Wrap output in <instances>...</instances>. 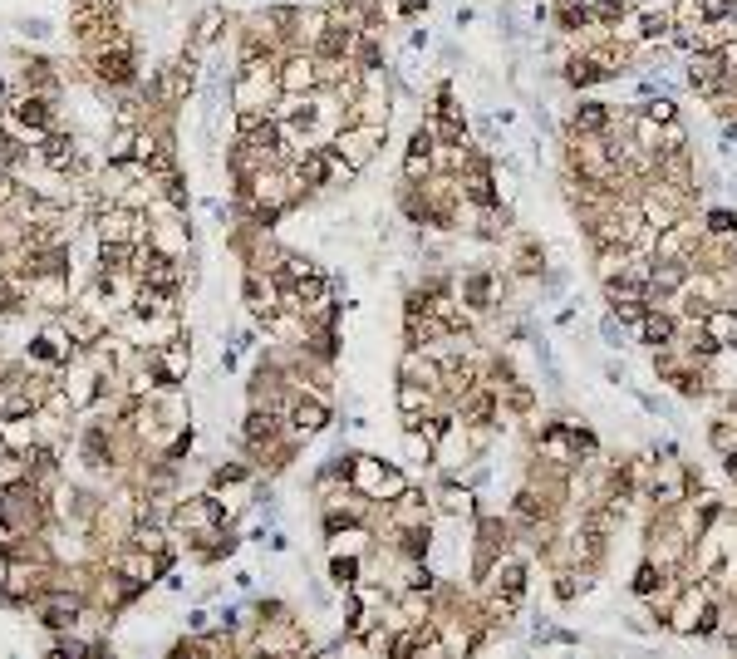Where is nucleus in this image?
<instances>
[{
    "mask_svg": "<svg viewBox=\"0 0 737 659\" xmlns=\"http://www.w3.org/2000/svg\"><path fill=\"white\" fill-rule=\"evenodd\" d=\"M605 340H610V345H620V340H624V330H620V320H615V315L605 320Z\"/></svg>",
    "mask_w": 737,
    "mask_h": 659,
    "instance_id": "obj_37",
    "label": "nucleus"
},
{
    "mask_svg": "<svg viewBox=\"0 0 737 659\" xmlns=\"http://www.w3.org/2000/svg\"><path fill=\"white\" fill-rule=\"evenodd\" d=\"M428 399H433V389H428V384H413V379H403V384H398V409H403V419L423 414V409H428Z\"/></svg>",
    "mask_w": 737,
    "mask_h": 659,
    "instance_id": "obj_27",
    "label": "nucleus"
},
{
    "mask_svg": "<svg viewBox=\"0 0 737 659\" xmlns=\"http://www.w3.org/2000/svg\"><path fill=\"white\" fill-rule=\"evenodd\" d=\"M276 79H281V94H315L320 89V60H315V50H290V55H281Z\"/></svg>",
    "mask_w": 737,
    "mask_h": 659,
    "instance_id": "obj_9",
    "label": "nucleus"
},
{
    "mask_svg": "<svg viewBox=\"0 0 737 659\" xmlns=\"http://www.w3.org/2000/svg\"><path fill=\"white\" fill-rule=\"evenodd\" d=\"M398 10L403 15H418V10H428V0H398Z\"/></svg>",
    "mask_w": 737,
    "mask_h": 659,
    "instance_id": "obj_38",
    "label": "nucleus"
},
{
    "mask_svg": "<svg viewBox=\"0 0 737 659\" xmlns=\"http://www.w3.org/2000/svg\"><path fill=\"white\" fill-rule=\"evenodd\" d=\"M708 232H713V237H733L737 217H733V212H708Z\"/></svg>",
    "mask_w": 737,
    "mask_h": 659,
    "instance_id": "obj_34",
    "label": "nucleus"
},
{
    "mask_svg": "<svg viewBox=\"0 0 737 659\" xmlns=\"http://www.w3.org/2000/svg\"><path fill=\"white\" fill-rule=\"evenodd\" d=\"M556 596H561V600H570V596H575V576H561V586H556Z\"/></svg>",
    "mask_w": 737,
    "mask_h": 659,
    "instance_id": "obj_39",
    "label": "nucleus"
},
{
    "mask_svg": "<svg viewBox=\"0 0 737 659\" xmlns=\"http://www.w3.org/2000/svg\"><path fill=\"white\" fill-rule=\"evenodd\" d=\"M79 345H74V335H69V325L64 320H50L35 340H30V364H40V369H64L69 364V355H74Z\"/></svg>",
    "mask_w": 737,
    "mask_h": 659,
    "instance_id": "obj_8",
    "label": "nucleus"
},
{
    "mask_svg": "<svg viewBox=\"0 0 737 659\" xmlns=\"http://www.w3.org/2000/svg\"><path fill=\"white\" fill-rule=\"evenodd\" d=\"M438 502H443V512H453V517H472V492H467V487H448Z\"/></svg>",
    "mask_w": 737,
    "mask_h": 659,
    "instance_id": "obj_32",
    "label": "nucleus"
},
{
    "mask_svg": "<svg viewBox=\"0 0 737 659\" xmlns=\"http://www.w3.org/2000/svg\"><path fill=\"white\" fill-rule=\"evenodd\" d=\"M728 473H733V478H737V448H733V453H728Z\"/></svg>",
    "mask_w": 737,
    "mask_h": 659,
    "instance_id": "obj_40",
    "label": "nucleus"
},
{
    "mask_svg": "<svg viewBox=\"0 0 737 659\" xmlns=\"http://www.w3.org/2000/svg\"><path fill=\"white\" fill-rule=\"evenodd\" d=\"M639 114H644V119H654V123H674V119H679V104H674L669 94H649V99L639 104Z\"/></svg>",
    "mask_w": 737,
    "mask_h": 659,
    "instance_id": "obj_29",
    "label": "nucleus"
},
{
    "mask_svg": "<svg viewBox=\"0 0 737 659\" xmlns=\"http://www.w3.org/2000/svg\"><path fill=\"white\" fill-rule=\"evenodd\" d=\"M109 566H114V571H123V576H128L138 591H148V586H153V581L168 571L172 561L153 556V551H143V546H133V541H123V546H114V551H109Z\"/></svg>",
    "mask_w": 737,
    "mask_h": 659,
    "instance_id": "obj_7",
    "label": "nucleus"
},
{
    "mask_svg": "<svg viewBox=\"0 0 737 659\" xmlns=\"http://www.w3.org/2000/svg\"><path fill=\"white\" fill-rule=\"evenodd\" d=\"M133 596H138V586H133V581H128L123 571H114V566H109V571H104V576L94 581V605H99L104 615L123 610V605H128Z\"/></svg>",
    "mask_w": 737,
    "mask_h": 659,
    "instance_id": "obj_16",
    "label": "nucleus"
},
{
    "mask_svg": "<svg viewBox=\"0 0 737 659\" xmlns=\"http://www.w3.org/2000/svg\"><path fill=\"white\" fill-rule=\"evenodd\" d=\"M30 305H40V310H69L74 300H69V271H40V276H30Z\"/></svg>",
    "mask_w": 737,
    "mask_h": 659,
    "instance_id": "obj_13",
    "label": "nucleus"
},
{
    "mask_svg": "<svg viewBox=\"0 0 737 659\" xmlns=\"http://www.w3.org/2000/svg\"><path fill=\"white\" fill-rule=\"evenodd\" d=\"M389 522H394L398 532H408V527H423V522H428V497L408 487L403 497H394V502H389Z\"/></svg>",
    "mask_w": 737,
    "mask_h": 659,
    "instance_id": "obj_21",
    "label": "nucleus"
},
{
    "mask_svg": "<svg viewBox=\"0 0 737 659\" xmlns=\"http://www.w3.org/2000/svg\"><path fill=\"white\" fill-rule=\"evenodd\" d=\"M15 84L25 89V94H45V99H59V74L50 60H25L20 64V74H15Z\"/></svg>",
    "mask_w": 737,
    "mask_h": 659,
    "instance_id": "obj_17",
    "label": "nucleus"
},
{
    "mask_svg": "<svg viewBox=\"0 0 737 659\" xmlns=\"http://www.w3.org/2000/svg\"><path fill=\"white\" fill-rule=\"evenodd\" d=\"M59 389L69 394L74 414H84V409H94L104 399V374H99V364H94L89 350H74L69 355V364L59 369Z\"/></svg>",
    "mask_w": 737,
    "mask_h": 659,
    "instance_id": "obj_1",
    "label": "nucleus"
},
{
    "mask_svg": "<svg viewBox=\"0 0 737 659\" xmlns=\"http://www.w3.org/2000/svg\"><path fill=\"white\" fill-rule=\"evenodd\" d=\"M462 300H467V305H477V310H487V305L497 300V276H487V271L467 276V281H462Z\"/></svg>",
    "mask_w": 737,
    "mask_h": 659,
    "instance_id": "obj_26",
    "label": "nucleus"
},
{
    "mask_svg": "<svg viewBox=\"0 0 737 659\" xmlns=\"http://www.w3.org/2000/svg\"><path fill=\"white\" fill-rule=\"evenodd\" d=\"M10 414H35V394H30V369H5L0 374V419Z\"/></svg>",
    "mask_w": 737,
    "mask_h": 659,
    "instance_id": "obj_12",
    "label": "nucleus"
},
{
    "mask_svg": "<svg viewBox=\"0 0 737 659\" xmlns=\"http://www.w3.org/2000/svg\"><path fill=\"white\" fill-rule=\"evenodd\" d=\"M330 576H335V586H340V591H349V586H354V576H359V561H354V551H349V556H340V551H335V561H330Z\"/></svg>",
    "mask_w": 737,
    "mask_h": 659,
    "instance_id": "obj_31",
    "label": "nucleus"
},
{
    "mask_svg": "<svg viewBox=\"0 0 737 659\" xmlns=\"http://www.w3.org/2000/svg\"><path fill=\"white\" fill-rule=\"evenodd\" d=\"M669 340H674V320H669V315H644V345L659 350V345H669Z\"/></svg>",
    "mask_w": 737,
    "mask_h": 659,
    "instance_id": "obj_30",
    "label": "nucleus"
},
{
    "mask_svg": "<svg viewBox=\"0 0 737 659\" xmlns=\"http://www.w3.org/2000/svg\"><path fill=\"white\" fill-rule=\"evenodd\" d=\"M89 69H94V79L104 84V89H128L133 79H138V60H133V40L123 35L114 45H104V50H94V55H84Z\"/></svg>",
    "mask_w": 737,
    "mask_h": 659,
    "instance_id": "obj_5",
    "label": "nucleus"
},
{
    "mask_svg": "<svg viewBox=\"0 0 737 659\" xmlns=\"http://www.w3.org/2000/svg\"><path fill=\"white\" fill-rule=\"evenodd\" d=\"M698 330L723 350V345H733L737 340V315L733 310H703V315H698Z\"/></svg>",
    "mask_w": 737,
    "mask_h": 659,
    "instance_id": "obj_24",
    "label": "nucleus"
},
{
    "mask_svg": "<svg viewBox=\"0 0 737 659\" xmlns=\"http://www.w3.org/2000/svg\"><path fill=\"white\" fill-rule=\"evenodd\" d=\"M698 246H693V227L688 222H674L654 237V261H688Z\"/></svg>",
    "mask_w": 737,
    "mask_h": 659,
    "instance_id": "obj_18",
    "label": "nucleus"
},
{
    "mask_svg": "<svg viewBox=\"0 0 737 659\" xmlns=\"http://www.w3.org/2000/svg\"><path fill=\"white\" fill-rule=\"evenodd\" d=\"M330 428V404L315 394V399H295L290 404V438H315Z\"/></svg>",
    "mask_w": 737,
    "mask_h": 659,
    "instance_id": "obj_14",
    "label": "nucleus"
},
{
    "mask_svg": "<svg viewBox=\"0 0 737 659\" xmlns=\"http://www.w3.org/2000/svg\"><path fill=\"white\" fill-rule=\"evenodd\" d=\"M133 246H138V241H99V276L128 271V266H133Z\"/></svg>",
    "mask_w": 737,
    "mask_h": 659,
    "instance_id": "obj_25",
    "label": "nucleus"
},
{
    "mask_svg": "<svg viewBox=\"0 0 737 659\" xmlns=\"http://www.w3.org/2000/svg\"><path fill=\"white\" fill-rule=\"evenodd\" d=\"M349 487L359 492V497H369V502H394L408 492V478L398 473V468H384L379 458H349Z\"/></svg>",
    "mask_w": 737,
    "mask_h": 659,
    "instance_id": "obj_2",
    "label": "nucleus"
},
{
    "mask_svg": "<svg viewBox=\"0 0 737 659\" xmlns=\"http://www.w3.org/2000/svg\"><path fill=\"white\" fill-rule=\"evenodd\" d=\"M492 581H497V610H516V600L526 591V571L516 561H497L492 566Z\"/></svg>",
    "mask_w": 737,
    "mask_h": 659,
    "instance_id": "obj_20",
    "label": "nucleus"
},
{
    "mask_svg": "<svg viewBox=\"0 0 737 659\" xmlns=\"http://www.w3.org/2000/svg\"><path fill=\"white\" fill-rule=\"evenodd\" d=\"M384 138H389V123H340L335 138H330V148L359 173V168L374 163V153L384 148Z\"/></svg>",
    "mask_w": 737,
    "mask_h": 659,
    "instance_id": "obj_3",
    "label": "nucleus"
},
{
    "mask_svg": "<svg viewBox=\"0 0 737 659\" xmlns=\"http://www.w3.org/2000/svg\"><path fill=\"white\" fill-rule=\"evenodd\" d=\"M35 610H40V620L50 630H74L84 620V600H79V591H69V586H50L45 596L35 600Z\"/></svg>",
    "mask_w": 737,
    "mask_h": 659,
    "instance_id": "obj_10",
    "label": "nucleus"
},
{
    "mask_svg": "<svg viewBox=\"0 0 737 659\" xmlns=\"http://www.w3.org/2000/svg\"><path fill=\"white\" fill-rule=\"evenodd\" d=\"M403 379H413V384L423 379L428 389H438V384H443V369H438V364H433V360H423V355L413 350V355L403 360Z\"/></svg>",
    "mask_w": 737,
    "mask_h": 659,
    "instance_id": "obj_28",
    "label": "nucleus"
},
{
    "mask_svg": "<svg viewBox=\"0 0 737 659\" xmlns=\"http://www.w3.org/2000/svg\"><path fill=\"white\" fill-rule=\"evenodd\" d=\"M94 237L99 241H148V217L133 202H99Z\"/></svg>",
    "mask_w": 737,
    "mask_h": 659,
    "instance_id": "obj_4",
    "label": "nucleus"
},
{
    "mask_svg": "<svg viewBox=\"0 0 737 659\" xmlns=\"http://www.w3.org/2000/svg\"><path fill=\"white\" fill-rule=\"evenodd\" d=\"M403 586H408V591H423V596H428V591H433V576H428V566H408Z\"/></svg>",
    "mask_w": 737,
    "mask_h": 659,
    "instance_id": "obj_35",
    "label": "nucleus"
},
{
    "mask_svg": "<svg viewBox=\"0 0 737 659\" xmlns=\"http://www.w3.org/2000/svg\"><path fill=\"white\" fill-rule=\"evenodd\" d=\"M222 30H227V10H222V5H207V10L197 15V35H192V45H187V50L197 55V50L217 45V40H222Z\"/></svg>",
    "mask_w": 737,
    "mask_h": 659,
    "instance_id": "obj_23",
    "label": "nucleus"
},
{
    "mask_svg": "<svg viewBox=\"0 0 737 659\" xmlns=\"http://www.w3.org/2000/svg\"><path fill=\"white\" fill-rule=\"evenodd\" d=\"M605 79H615V55H610V50H580V55L566 60L570 89H595V84H605Z\"/></svg>",
    "mask_w": 737,
    "mask_h": 659,
    "instance_id": "obj_11",
    "label": "nucleus"
},
{
    "mask_svg": "<svg viewBox=\"0 0 737 659\" xmlns=\"http://www.w3.org/2000/svg\"><path fill=\"white\" fill-rule=\"evenodd\" d=\"M143 128V123H138ZM138 128L133 123H118L114 133H109V143H104V163L109 168H123V163H133V148H138Z\"/></svg>",
    "mask_w": 737,
    "mask_h": 659,
    "instance_id": "obj_22",
    "label": "nucleus"
},
{
    "mask_svg": "<svg viewBox=\"0 0 737 659\" xmlns=\"http://www.w3.org/2000/svg\"><path fill=\"white\" fill-rule=\"evenodd\" d=\"M713 443H718L723 453H733V448H737V428H733V423H718V428H713Z\"/></svg>",
    "mask_w": 737,
    "mask_h": 659,
    "instance_id": "obj_36",
    "label": "nucleus"
},
{
    "mask_svg": "<svg viewBox=\"0 0 737 659\" xmlns=\"http://www.w3.org/2000/svg\"><path fill=\"white\" fill-rule=\"evenodd\" d=\"M30 448H40V419L35 414L0 419V453H30Z\"/></svg>",
    "mask_w": 737,
    "mask_h": 659,
    "instance_id": "obj_15",
    "label": "nucleus"
},
{
    "mask_svg": "<svg viewBox=\"0 0 737 659\" xmlns=\"http://www.w3.org/2000/svg\"><path fill=\"white\" fill-rule=\"evenodd\" d=\"M570 128H575V138H600V133L615 128V109L590 99V104H580V109L570 114Z\"/></svg>",
    "mask_w": 737,
    "mask_h": 659,
    "instance_id": "obj_19",
    "label": "nucleus"
},
{
    "mask_svg": "<svg viewBox=\"0 0 737 659\" xmlns=\"http://www.w3.org/2000/svg\"><path fill=\"white\" fill-rule=\"evenodd\" d=\"M659 586H664V571H659L654 561H649V566H639V576H634V591H639V596H654Z\"/></svg>",
    "mask_w": 737,
    "mask_h": 659,
    "instance_id": "obj_33",
    "label": "nucleus"
},
{
    "mask_svg": "<svg viewBox=\"0 0 737 659\" xmlns=\"http://www.w3.org/2000/svg\"><path fill=\"white\" fill-rule=\"evenodd\" d=\"M143 364H148V374H153V384L158 389H177L182 379H187V369H192V350H187V340L177 335V340H168V345H158V350H148L143 355Z\"/></svg>",
    "mask_w": 737,
    "mask_h": 659,
    "instance_id": "obj_6",
    "label": "nucleus"
}]
</instances>
